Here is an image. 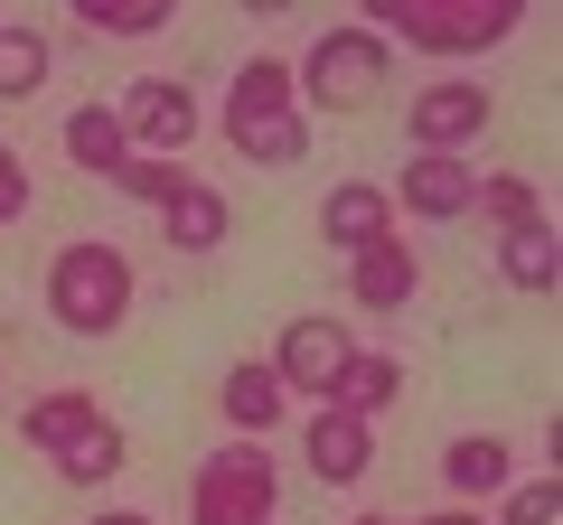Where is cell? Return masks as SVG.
Here are the masks:
<instances>
[{"label": "cell", "instance_id": "cell-17", "mask_svg": "<svg viewBox=\"0 0 563 525\" xmlns=\"http://www.w3.org/2000/svg\"><path fill=\"white\" fill-rule=\"evenodd\" d=\"M66 160H76L85 179H113V169L132 160V142H122V122H113V103H76V113H66Z\"/></svg>", "mask_w": 563, "mask_h": 525}, {"label": "cell", "instance_id": "cell-21", "mask_svg": "<svg viewBox=\"0 0 563 525\" xmlns=\"http://www.w3.org/2000/svg\"><path fill=\"white\" fill-rule=\"evenodd\" d=\"M470 206H479L498 235H526V225H544V188L526 179V169H498V179H479V188H470Z\"/></svg>", "mask_w": 563, "mask_h": 525}, {"label": "cell", "instance_id": "cell-14", "mask_svg": "<svg viewBox=\"0 0 563 525\" xmlns=\"http://www.w3.org/2000/svg\"><path fill=\"white\" fill-rule=\"evenodd\" d=\"M217 404H225V423H235V442H263V432L282 423L291 394L273 384V366H263V357H235V366L217 376Z\"/></svg>", "mask_w": 563, "mask_h": 525}, {"label": "cell", "instance_id": "cell-16", "mask_svg": "<svg viewBox=\"0 0 563 525\" xmlns=\"http://www.w3.org/2000/svg\"><path fill=\"white\" fill-rule=\"evenodd\" d=\"M225 225H235V206H225L217 188H198V179H188L179 198L161 206V235L179 244V254H217V244H225Z\"/></svg>", "mask_w": 563, "mask_h": 525}, {"label": "cell", "instance_id": "cell-29", "mask_svg": "<svg viewBox=\"0 0 563 525\" xmlns=\"http://www.w3.org/2000/svg\"><path fill=\"white\" fill-rule=\"evenodd\" d=\"M85 525H151L141 506H103V516H85Z\"/></svg>", "mask_w": 563, "mask_h": 525}, {"label": "cell", "instance_id": "cell-1", "mask_svg": "<svg viewBox=\"0 0 563 525\" xmlns=\"http://www.w3.org/2000/svg\"><path fill=\"white\" fill-rule=\"evenodd\" d=\"M47 320L66 338H113L132 320V254L103 244V235L57 244V262H47Z\"/></svg>", "mask_w": 563, "mask_h": 525}, {"label": "cell", "instance_id": "cell-10", "mask_svg": "<svg viewBox=\"0 0 563 525\" xmlns=\"http://www.w3.org/2000/svg\"><path fill=\"white\" fill-rule=\"evenodd\" d=\"M470 160H451V150H413V160L395 169V216H422V225H451V216H470Z\"/></svg>", "mask_w": 563, "mask_h": 525}, {"label": "cell", "instance_id": "cell-22", "mask_svg": "<svg viewBox=\"0 0 563 525\" xmlns=\"http://www.w3.org/2000/svg\"><path fill=\"white\" fill-rule=\"evenodd\" d=\"M498 282L544 301L554 291V225H526V235H498Z\"/></svg>", "mask_w": 563, "mask_h": 525}, {"label": "cell", "instance_id": "cell-27", "mask_svg": "<svg viewBox=\"0 0 563 525\" xmlns=\"http://www.w3.org/2000/svg\"><path fill=\"white\" fill-rule=\"evenodd\" d=\"M20 216H29V160L0 142V225H20Z\"/></svg>", "mask_w": 563, "mask_h": 525}, {"label": "cell", "instance_id": "cell-20", "mask_svg": "<svg viewBox=\"0 0 563 525\" xmlns=\"http://www.w3.org/2000/svg\"><path fill=\"white\" fill-rule=\"evenodd\" d=\"M47 66H57L47 29H29V20H0V103H29V94L47 85Z\"/></svg>", "mask_w": 563, "mask_h": 525}, {"label": "cell", "instance_id": "cell-23", "mask_svg": "<svg viewBox=\"0 0 563 525\" xmlns=\"http://www.w3.org/2000/svg\"><path fill=\"white\" fill-rule=\"evenodd\" d=\"M76 20L95 29V38H161L169 0H76Z\"/></svg>", "mask_w": 563, "mask_h": 525}, {"label": "cell", "instance_id": "cell-6", "mask_svg": "<svg viewBox=\"0 0 563 525\" xmlns=\"http://www.w3.org/2000/svg\"><path fill=\"white\" fill-rule=\"evenodd\" d=\"M113 122H122V142L151 150V160H179L188 142H198V94H188L179 76H132L113 94Z\"/></svg>", "mask_w": 563, "mask_h": 525}, {"label": "cell", "instance_id": "cell-19", "mask_svg": "<svg viewBox=\"0 0 563 525\" xmlns=\"http://www.w3.org/2000/svg\"><path fill=\"white\" fill-rule=\"evenodd\" d=\"M122 460H132V432H122V423H103V413H95V423H85L76 442L57 450V479H66V488H103V479H113Z\"/></svg>", "mask_w": 563, "mask_h": 525}, {"label": "cell", "instance_id": "cell-7", "mask_svg": "<svg viewBox=\"0 0 563 525\" xmlns=\"http://www.w3.org/2000/svg\"><path fill=\"white\" fill-rule=\"evenodd\" d=\"M488 113H498V103H488V85L442 76V85H422V94L404 103V132H413V150H451V160H461V150L488 132Z\"/></svg>", "mask_w": 563, "mask_h": 525}, {"label": "cell", "instance_id": "cell-11", "mask_svg": "<svg viewBox=\"0 0 563 525\" xmlns=\"http://www.w3.org/2000/svg\"><path fill=\"white\" fill-rule=\"evenodd\" d=\"M395 235V198H385L376 179H339L320 198V244L329 254H366V244H385Z\"/></svg>", "mask_w": 563, "mask_h": 525}, {"label": "cell", "instance_id": "cell-5", "mask_svg": "<svg viewBox=\"0 0 563 525\" xmlns=\"http://www.w3.org/2000/svg\"><path fill=\"white\" fill-rule=\"evenodd\" d=\"M347 357H357V328H347L339 310H301L263 366H273L282 394H310V404H329V394H339V376H347Z\"/></svg>", "mask_w": 563, "mask_h": 525}, {"label": "cell", "instance_id": "cell-13", "mask_svg": "<svg viewBox=\"0 0 563 525\" xmlns=\"http://www.w3.org/2000/svg\"><path fill=\"white\" fill-rule=\"evenodd\" d=\"M442 488H451V506L507 498V488H517V450H507L498 432H461V442L442 450Z\"/></svg>", "mask_w": 563, "mask_h": 525}, {"label": "cell", "instance_id": "cell-15", "mask_svg": "<svg viewBox=\"0 0 563 525\" xmlns=\"http://www.w3.org/2000/svg\"><path fill=\"white\" fill-rule=\"evenodd\" d=\"M85 423H95V394H85V384H47L38 404H29V413H20V442H29V450H38V460H57V450H66V442H76V432H85Z\"/></svg>", "mask_w": 563, "mask_h": 525}, {"label": "cell", "instance_id": "cell-8", "mask_svg": "<svg viewBox=\"0 0 563 525\" xmlns=\"http://www.w3.org/2000/svg\"><path fill=\"white\" fill-rule=\"evenodd\" d=\"M301 460H310V479H320V488H357L366 469H376V423H357V413H339V404H310Z\"/></svg>", "mask_w": 563, "mask_h": 525}, {"label": "cell", "instance_id": "cell-4", "mask_svg": "<svg viewBox=\"0 0 563 525\" xmlns=\"http://www.w3.org/2000/svg\"><path fill=\"white\" fill-rule=\"evenodd\" d=\"M273 506H282V469L263 442L207 450L188 479V525H273Z\"/></svg>", "mask_w": 563, "mask_h": 525}, {"label": "cell", "instance_id": "cell-26", "mask_svg": "<svg viewBox=\"0 0 563 525\" xmlns=\"http://www.w3.org/2000/svg\"><path fill=\"white\" fill-rule=\"evenodd\" d=\"M554 516H563V488L544 479V469H536V479H517V488L498 498V525H554Z\"/></svg>", "mask_w": 563, "mask_h": 525}, {"label": "cell", "instance_id": "cell-2", "mask_svg": "<svg viewBox=\"0 0 563 525\" xmlns=\"http://www.w3.org/2000/svg\"><path fill=\"white\" fill-rule=\"evenodd\" d=\"M376 29L385 47H422V57H488L526 29L517 0H376Z\"/></svg>", "mask_w": 563, "mask_h": 525}, {"label": "cell", "instance_id": "cell-12", "mask_svg": "<svg viewBox=\"0 0 563 525\" xmlns=\"http://www.w3.org/2000/svg\"><path fill=\"white\" fill-rule=\"evenodd\" d=\"M413 291H422V262H413L404 235L347 254V301H357V310H413Z\"/></svg>", "mask_w": 563, "mask_h": 525}, {"label": "cell", "instance_id": "cell-18", "mask_svg": "<svg viewBox=\"0 0 563 525\" xmlns=\"http://www.w3.org/2000/svg\"><path fill=\"white\" fill-rule=\"evenodd\" d=\"M395 394H404V357H385V347H357L329 404H339V413H357V423H376V413L395 404Z\"/></svg>", "mask_w": 563, "mask_h": 525}, {"label": "cell", "instance_id": "cell-9", "mask_svg": "<svg viewBox=\"0 0 563 525\" xmlns=\"http://www.w3.org/2000/svg\"><path fill=\"white\" fill-rule=\"evenodd\" d=\"M217 132H225V150H235V160H254V169H301V160H310V113H301V103L217 113Z\"/></svg>", "mask_w": 563, "mask_h": 525}, {"label": "cell", "instance_id": "cell-25", "mask_svg": "<svg viewBox=\"0 0 563 525\" xmlns=\"http://www.w3.org/2000/svg\"><path fill=\"white\" fill-rule=\"evenodd\" d=\"M113 188H122V198H141V206H169V198L188 188V169H179V160H151V150H132V160L113 169Z\"/></svg>", "mask_w": 563, "mask_h": 525}, {"label": "cell", "instance_id": "cell-24", "mask_svg": "<svg viewBox=\"0 0 563 525\" xmlns=\"http://www.w3.org/2000/svg\"><path fill=\"white\" fill-rule=\"evenodd\" d=\"M254 103H291V66H282V57H244L217 113H254Z\"/></svg>", "mask_w": 563, "mask_h": 525}, {"label": "cell", "instance_id": "cell-3", "mask_svg": "<svg viewBox=\"0 0 563 525\" xmlns=\"http://www.w3.org/2000/svg\"><path fill=\"white\" fill-rule=\"evenodd\" d=\"M385 85H395V47H385L376 29H357V20L320 29L310 57L291 66V103H301V113H339V122H357Z\"/></svg>", "mask_w": 563, "mask_h": 525}, {"label": "cell", "instance_id": "cell-28", "mask_svg": "<svg viewBox=\"0 0 563 525\" xmlns=\"http://www.w3.org/2000/svg\"><path fill=\"white\" fill-rule=\"evenodd\" d=\"M422 525H488V516H479V506H432Z\"/></svg>", "mask_w": 563, "mask_h": 525}, {"label": "cell", "instance_id": "cell-30", "mask_svg": "<svg viewBox=\"0 0 563 525\" xmlns=\"http://www.w3.org/2000/svg\"><path fill=\"white\" fill-rule=\"evenodd\" d=\"M347 525H404V516H347Z\"/></svg>", "mask_w": 563, "mask_h": 525}]
</instances>
